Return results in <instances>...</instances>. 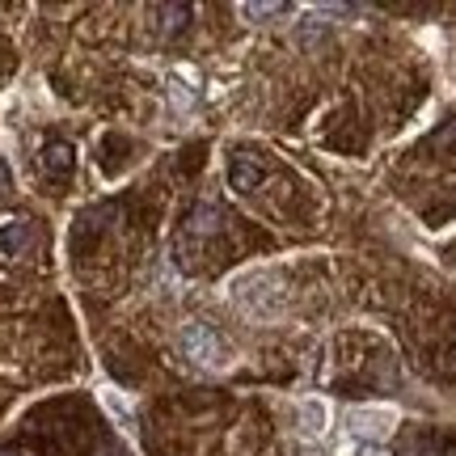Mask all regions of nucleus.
<instances>
[{"instance_id":"f257e3e1","label":"nucleus","mask_w":456,"mask_h":456,"mask_svg":"<svg viewBox=\"0 0 456 456\" xmlns=\"http://www.w3.org/2000/svg\"><path fill=\"white\" fill-rule=\"evenodd\" d=\"M64 165H68V148L55 144V148H51V169H64Z\"/></svg>"}]
</instances>
